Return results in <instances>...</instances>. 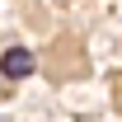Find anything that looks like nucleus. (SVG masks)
<instances>
[{"label":"nucleus","mask_w":122,"mask_h":122,"mask_svg":"<svg viewBox=\"0 0 122 122\" xmlns=\"http://www.w3.org/2000/svg\"><path fill=\"white\" fill-rule=\"evenodd\" d=\"M0 71H5V75H14V80L33 75V52H24V47H10V52H5V61H0Z\"/></svg>","instance_id":"obj_1"}]
</instances>
